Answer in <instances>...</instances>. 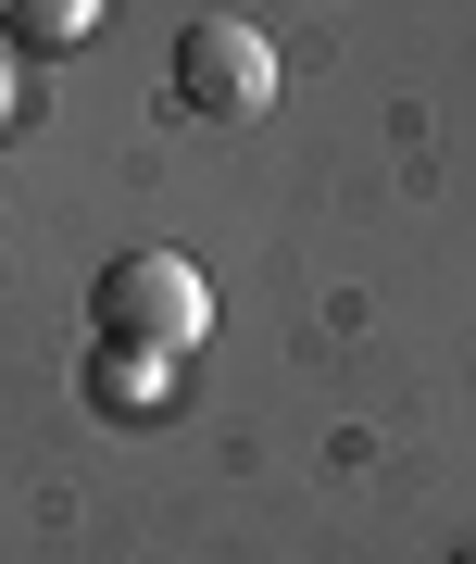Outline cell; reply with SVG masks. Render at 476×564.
<instances>
[{
	"mask_svg": "<svg viewBox=\"0 0 476 564\" xmlns=\"http://www.w3.org/2000/svg\"><path fill=\"white\" fill-rule=\"evenodd\" d=\"M88 326L113 351H201V326H214V289H201L188 251H113L88 276Z\"/></svg>",
	"mask_w": 476,
	"mask_h": 564,
	"instance_id": "6da1fadb",
	"label": "cell"
},
{
	"mask_svg": "<svg viewBox=\"0 0 476 564\" xmlns=\"http://www.w3.org/2000/svg\"><path fill=\"white\" fill-rule=\"evenodd\" d=\"M263 101H277V39L238 25V13H188V25H176V113L251 126Z\"/></svg>",
	"mask_w": 476,
	"mask_h": 564,
	"instance_id": "7a4b0ae2",
	"label": "cell"
},
{
	"mask_svg": "<svg viewBox=\"0 0 476 564\" xmlns=\"http://www.w3.org/2000/svg\"><path fill=\"white\" fill-rule=\"evenodd\" d=\"M88 402H100V414H163V402H176V351H113V339H100Z\"/></svg>",
	"mask_w": 476,
	"mask_h": 564,
	"instance_id": "3957f363",
	"label": "cell"
},
{
	"mask_svg": "<svg viewBox=\"0 0 476 564\" xmlns=\"http://www.w3.org/2000/svg\"><path fill=\"white\" fill-rule=\"evenodd\" d=\"M100 25V0H0V51L13 63H51V51H76Z\"/></svg>",
	"mask_w": 476,
	"mask_h": 564,
	"instance_id": "277c9868",
	"label": "cell"
},
{
	"mask_svg": "<svg viewBox=\"0 0 476 564\" xmlns=\"http://www.w3.org/2000/svg\"><path fill=\"white\" fill-rule=\"evenodd\" d=\"M13 101H25V63H13V51H0V113H13Z\"/></svg>",
	"mask_w": 476,
	"mask_h": 564,
	"instance_id": "5b68a950",
	"label": "cell"
},
{
	"mask_svg": "<svg viewBox=\"0 0 476 564\" xmlns=\"http://www.w3.org/2000/svg\"><path fill=\"white\" fill-rule=\"evenodd\" d=\"M452 564H476V552H452Z\"/></svg>",
	"mask_w": 476,
	"mask_h": 564,
	"instance_id": "8992f818",
	"label": "cell"
}]
</instances>
